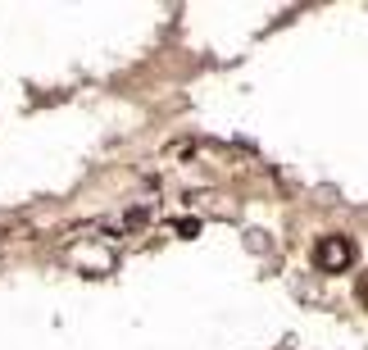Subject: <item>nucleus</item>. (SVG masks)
Instances as JSON below:
<instances>
[{
  "label": "nucleus",
  "instance_id": "nucleus-1",
  "mask_svg": "<svg viewBox=\"0 0 368 350\" xmlns=\"http://www.w3.org/2000/svg\"><path fill=\"white\" fill-rule=\"evenodd\" d=\"M314 264L323 269V273H341V269H350V264H355V246H350V237H341V232H327V237H318Z\"/></svg>",
  "mask_w": 368,
  "mask_h": 350
}]
</instances>
